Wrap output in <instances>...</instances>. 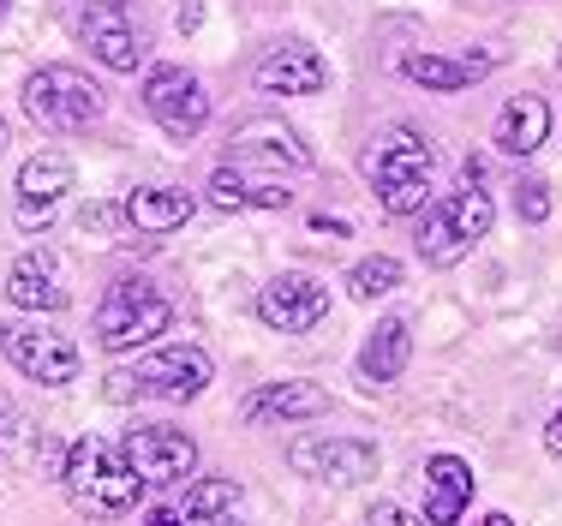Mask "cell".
Returning <instances> with one entry per match:
<instances>
[{
  "mask_svg": "<svg viewBox=\"0 0 562 526\" xmlns=\"http://www.w3.org/2000/svg\"><path fill=\"white\" fill-rule=\"evenodd\" d=\"M60 484H66V496H72V508L90 521H120V515H132L138 496H144V479L132 473L126 455L109 449L102 437H78L72 449H66Z\"/></svg>",
  "mask_w": 562,
  "mask_h": 526,
  "instance_id": "obj_1",
  "label": "cell"
},
{
  "mask_svg": "<svg viewBox=\"0 0 562 526\" xmlns=\"http://www.w3.org/2000/svg\"><path fill=\"white\" fill-rule=\"evenodd\" d=\"M431 138H419L413 126H390L366 156V174L378 186V204L390 215H419L431 204Z\"/></svg>",
  "mask_w": 562,
  "mask_h": 526,
  "instance_id": "obj_2",
  "label": "cell"
},
{
  "mask_svg": "<svg viewBox=\"0 0 562 526\" xmlns=\"http://www.w3.org/2000/svg\"><path fill=\"white\" fill-rule=\"evenodd\" d=\"M168 323H173V305L150 288V281L120 276L97 305V342L109 347V354H132V347L168 335Z\"/></svg>",
  "mask_w": 562,
  "mask_h": 526,
  "instance_id": "obj_3",
  "label": "cell"
},
{
  "mask_svg": "<svg viewBox=\"0 0 562 526\" xmlns=\"http://www.w3.org/2000/svg\"><path fill=\"white\" fill-rule=\"evenodd\" d=\"M24 114L43 132H85L102 114V90L78 66H43L24 78Z\"/></svg>",
  "mask_w": 562,
  "mask_h": 526,
  "instance_id": "obj_4",
  "label": "cell"
},
{
  "mask_svg": "<svg viewBox=\"0 0 562 526\" xmlns=\"http://www.w3.org/2000/svg\"><path fill=\"white\" fill-rule=\"evenodd\" d=\"M210 377H216V366H210L204 347H162V354L138 359L132 371H114L109 377V395L126 401V395H162V401H192L210 389Z\"/></svg>",
  "mask_w": 562,
  "mask_h": 526,
  "instance_id": "obj_5",
  "label": "cell"
},
{
  "mask_svg": "<svg viewBox=\"0 0 562 526\" xmlns=\"http://www.w3.org/2000/svg\"><path fill=\"white\" fill-rule=\"evenodd\" d=\"M144 114H150L168 138H180V144L198 138V132L210 126L204 78L186 72V66H150V78H144Z\"/></svg>",
  "mask_w": 562,
  "mask_h": 526,
  "instance_id": "obj_6",
  "label": "cell"
},
{
  "mask_svg": "<svg viewBox=\"0 0 562 526\" xmlns=\"http://www.w3.org/2000/svg\"><path fill=\"white\" fill-rule=\"evenodd\" d=\"M288 467L300 479H324V484H366V479H378V449L359 443V437L312 430V437L288 443Z\"/></svg>",
  "mask_w": 562,
  "mask_h": 526,
  "instance_id": "obj_7",
  "label": "cell"
},
{
  "mask_svg": "<svg viewBox=\"0 0 562 526\" xmlns=\"http://www.w3.org/2000/svg\"><path fill=\"white\" fill-rule=\"evenodd\" d=\"M78 36H85V48L97 54L109 72H138L144 54H150V36H144V24L132 19L120 0H90V7L78 12Z\"/></svg>",
  "mask_w": 562,
  "mask_h": 526,
  "instance_id": "obj_8",
  "label": "cell"
},
{
  "mask_svg": "<svg viewBox=\"0 0 562 526\" xmlns=\"http://www.w3.org/2000/svg\"><path fill=\"white\" fill-rule=\"evenodd\" d=\"M120 455H126V467L144 484H186L198 467V443L173 425H132Z\"/></svg>",
  "mask_w": 562,
  "mask_h": 526,
  "instance_id": "obj_9",
  "label": "cell"
},
{
  "mask_svg": "<svg viewBox=\"0 0 562 526\" xmlns=\"http://www.w3.org/2000/svg\"><path fill=\"white\" fill-rule=\"evenodd\" d=\"M312 150H305V138L288 126V120H246V126L227 138V168H288V174H305L312 168Z\"/></svg>",
  "mask_w": 562,
  "mask_h": 526,
  "instance_id": "obj_10",
  "label": "cell"
},
{
  "mask_svg": "<svg viewBox=\"0 0 562 526\" xmlns=\"http://www.w3.org/2000/svg\"><path fill=\"white\" fill-rule=\"evenodd\" d=\"M0 347L31 383H72L78 377V347L66 342L60 329H43V323H7L0 329Z\"/></svg>",
  "mask_w": 562,
  "mask_h": 526,
  "instance_id": "obj_11",
  "label": "cell"
},
{
  "mask_svg": "<svg viewBox=\"0 0 562 526\" xmlns=\"http://www.w3.org/2000/svg\"><path fill=\"white\" fill-rule=\"evenodd\" d=\"M258 317L281 335H305V329H317V323L329 317V288L317 276L288 269V276H276L270 288L258 293Z\"/></svg>",
  "mask_w": 562,
  "mask_h": 526,
  "instance_id": "obj_12",
  "label": "cell"
},
{
  "mask_svg": "<svg viewBox=\"0 0 562 526\" xmlns=\"http://www.w3.org/2000/svg\"><path fill=\"white\" fill-rule=\"evenodd\" d=\"M251 78H258L263 97H317V90L329 85V66L312 43H281V48L263 54Z\"/></svg>",
  "mask_w": 562,
  "mask_h": 526,
  "instance_id": "obj_13",
  "label": "cell"
},
{
  "mask_svg": "<svg viewBox=\"0 0 562 526\" xmlns=\"http://www.w3.org/2000/svg\"><path fill=\"white\" fill-rule=\"evenodd\" d=\"M7 300L19 305V312H66L72 305V293H66V281H60V264L48 258V251H24L19 264H12V276H7Z\"/></svg>",
  "mask_w": 562,
  "mask_h": 526,
  "instance_id": "obj_14",
  "label": "cell"
},
{
  "mask_svg": "<svg viewBox=\"0 0 562 526\" xmlns=\"http://www.w3.org/2000/svg\"><path fill=\"white\" fill-rule=\"evenodd\" d=\"M473 503V467L461 455H431L425 461V521L431 526H454Z\"/></svg>",
  "mask_w": 562,
  "mask_h": 526,
  "instance_id": "obj_15",
  "label": "cell"
},
{
  "mask_svg": "<svg viewBox=\"0 0 562 526\" xmlns=\"http://www.w3.org/2000/svg\"><path fill=\"white\" fill-rule=\"evenodd\" d=\"M329 413V395L317 383H263L246 395L239 419L246 425H276V419H324Z\"/></svg>",
  "mask_w": 562,
  "mask_h": 526,
  "instance_id": "obj_16",
  "label": "cell"
},
{
  "mask_svg": "<svg viewBox=\"0 0 562 526\" xmlns=\"http://www.w3.org/2000/svg\"><path fill=\"white\" fill-rule=\"evenodd\" d=\"M192 210H198V198L180 192V186H138V192H126V204H120V215H126L138 234H173V227H186Z\"/></svg>",
  "mask_w": 562,
  "mask_h": 526,
  "instance_id": "obj_17",
  "label": "cell"
},
{
  "mask_svg": "<svg viewBox=\"0 0 562 526\" xmlns=\"http://www.w3.org/2000/svg\"><path fill=\"white\" fill-rule=\"evenodd\" d=\"M407 359H413V329L401 317H383L378 329L366 335V347H359V377H366L371 389H383L407 371Z\"/></svg>",
  "mask_w": 562,
  "mask_h": 526,
  "instance_id": "obj_18",
  "label": "cell"
},
{
  "mask_svg": "<svg viewBox=\"0 0 562 526\" xmlns=\"http://www.w3.org/2000/svg\"><path fill=\"white\" fill-rule=\"evenodd\" d=\"M551 138V102L544 97H508L497 114V150L508 156H532Z\"/></svg>",
  "mask_w": 562,
  "mask_h": 526,
  "instance_id": "obj_19",
  "label": "cell"
},
{
  "mask_svg": "<svg viewBox=\"0 0 562 526\" xmlns=\"http://www.w3.org/2000/svg\"><path fill=\"white\" fill-rule=\"evenodd\" d=\"M204 192H210V204H216V210H288V204H293L288 186H276V180H246V174L227 168V161L210 174Z\"/></svg>",
  "mask_w": 562,
  "mask_h": 526,
  "instance_id": "obj_20",
  "label": "cell"
},
{
  "mask_svg": "<svg viewBox=\"0 0 562 526\" xmlns=\"http://www.w3.org/2000/svg\"><path fill=\"white\" fill-rule=\"evenodd\" d=\"M491 54H467V60H449V54H407L401 60V72L413 78V85H425V90H467V85H479V78L491 72Z\"/></svg>",
  "mask_w": 562,
  "mask_h": 526,
  "instance_id": "obj_21",
  "label": "cell"
},
{
  "mask_svg": "<svg viewBox=\"0 0 562 526\" xmlns=\"http://www.w3.org/2000/svg\"><path fill=\"white\" fill-rule=\"evenodd\" d=\"M72 180H78L72 156L36 150V156L19 168V204H60V198L72 192Z\"/></svg>",
  "mask_w": 562,
  "mask_h": 526,
  "instance_id": "obj_22",
  "label": "cell"
},
{
  "mask_svg": "<svg viewBox=\"0 0 562 526\" xmlns=\"http://www.w3.org/2000/svg\"><path fill=\"white\" fill-rule=\"evenodd\" d=\"M467 251H473V246L461 239V227H454L449 204H425V210H419V258L431 264V269H454Z\"/></svg>",
  "mask_w": 562,
  "mask_h": 526,
  "instance_id": "obj_23",
  "label": "cell"
},
{
  "mask_svg": "<svg viewBox=\"0 0 562 526\" xmlns=\"http://www.w3.org/2000/svg\"><path fill=\"white\" fill-rule=\"evenodd\" d=\"M239 479H198L186 484V515H234L239 508Z\"/></svg>",
  "mask_w": 562,
  "mask_h": 526,
  "instance_id": "obj_24",
  "label": "cell"
},
{
  "mask_svg": "<svg viewBox=\"0 0 562 526\" xmlns=\"http://www.w3.org/2000/svg\"><path fill=\"white\" fill-rule=\"evenodd\" d=\"M347 288H353V300H383V293H395L401 288V264L395 258H366V264H353V276H347Z\"/></svg>",
  "mask_w": 562,
  "mask_h": 526,
  "instance_id": "obj_25",
  "label": "cell"
},
{
  "mask_svg": "<svg viewBox=\"0 0 562 526\" xmlns=\"http://www.w3.org/2000/svg\"><path fill=\"white\" fill-rule=\"evenodd\" d=\"M515 215L539 227L544 215H551V186H544V180H520V186H515Z\"/></svg>",
  "mask_w": 562,
  "mask_h": 526,
  "instance_id": "obj_26",
  "label": "cell"
},
{
  "mask_svg": "<svg viewBox=\"0 0 562 526\" xmlns=\"http://www.w3.org/2000/svg\"><path fill=\"white\" fill-rule=\"evenodd\" d=\"M48 222H55V204H19V227H24V234H48Z\"/></svg>",
  "mask_w": 562,
  "mask_h": 526,
  "instance_id": "obj_27",
  "label": "cell"
},
{
  "mask_svg": "<svg viewBox=\"0 0 562 526\" xmlns=\"http://www.w3.org/2000/svg\"><path fill=\"white\" fill-rule=\"evenodd\" d=\"M24 430V413H19V401L7 395V389H0V443H12Z\"/></svg>",
  "mask_w": 562,
  "mask_h": 526,
  "instance_id": "obj_28",
  "label": "cell"
},
{
  "mask_svg": "<svg viewBox=\"0 0 562 526\" xmlns=\"http://www.w3.org/2000/svg\"><path fill=\"white\" fill-rule=\"evenodd\" d=\"M173 24H180V36H192L198 24H204V7H198V0H180V12H173Z\"/></svg>",
  "mask_w": 562,
  "mask_h": 526,
  "instance_id": "obj_29",
  "label": "cell"
},
{
  "mask_svg": "<svg viewBox=\"0 0 562 526\" xmlns=\"http://www.w3.org/2000/svg\"><path fill=\"white\" fill-rule=\"evenodd\" d=\"M85 227H97V234H109V227H114V210H109V204H90V210H85Z\"/></svg>",
  "mask_w": 562,
  "mask_h": 526,
  "instance_id": "obj_30",
  "label": "cell"
},
{
  "mask_svg": "<svg viewBox=\"0 0 562 526\" xmlns=\"http://www.w3.org/2000/svg\"><path fill=\"white\" fill-rule=\"evenodd\" d=\"M186 526H246V521H239V508H234V515H186Z\"/></svg>",
  "mask_w": 562,
  "mask_h": 526,
  "instance_id": "obj_31",
  "label": "cell"
},
{
  "mask_svg": "<svg viewBox=\"0 0 562 526\" xmlns=\"http://www.w3.org/2000/svg\"><path fill=\"white\" fill-rule=\"evenodd\" d=\"M144 526H186V515H180V508H150V521H144Z\"/></svg>",
  "mask_w": 562,
  "mask_h": 526,
  "instance_id": "obj_32",
  "label": "cell"
},
{
  "mask_svg": "<svg viewBox=\"0 0 562 526\" xmlns=\"http://www.w3.org/2000/svg\"><path fill=\"white\" fill-rule=\"evenodd\" d=\"M544 449H551V455H562V407H557V419L544 425Z\"/></svg>",
  "mask_w": 562,
  "mask_h": 526,
  "instance_id": "obj_33",
  "label": "cell"
},
{
  "mask_svg": "<svg viewBox=\"0 0 562 526\" xmlns=\"http://www.w3.org/2000/svg\"><path fill=\"white\" fill-rule=\"evenodd\" d=\"M371 521H378V526H413V521L401 515V508H390V503H383V508H378V515H371Z\"/></svg>",
  "mask_w": 562,
  "mask_h": 526,
  "instance_id": "obj_34",
  "label": "cell"
},
{
  "mask_svg": "<svg viewBox=\"0 0 562 526\" xmlns=\"http://www.w3.org/2000/svg\"><path fill=\"white\" fill-rule=\"evenodd\" d=\"M312 227H317V234H329V239H347V222H329V215H317Z\"/></svg>",
  "mask_w": 562,
  "mask_h": 526,
  "instance_id": "obj_35",
  "label": "cell"
},
{
  "mask_svg": "<svg viewBox=\"0 0 562 526\" xmlns=\"http://www.w3.org/2000/svg\"><path fill=\"white\" fill-rule=\"evenodd\" d=\"M479 526H515V521H508V515H485V521H479Z\"/></svg>",
  "mask_w": 562,
  "mask_h": 526,
  "instance_id": "obj_36",
  "label": "cell"
},
{
  "mask_svg": "<svg viewBox=\"0 0 562 526\" xmlns=\"http://www.w3.org/2000/svg\"><path fill=\"white\" fill-rule=\"evenodd\" d=\"M7 144H12V138H7V120H0V156H7Z\"/></svg>",
  "mask_w": 562,
  "mask_h": 526,
  "instance_id": "obj_37",
  "label": "cell"
},
{
  "mask_svg": "<svg viewBox=\"0 0 562 526\" xmlns=\"http://www.w3.org/2000/svg\"><path fill=\"white\" fill-rule=\"evenodd\" d=\"M7 7H12V0H0V12H7Z\"/></svg>",
  "mask_w": 562,
  "mask_h": 526,
  "instance_id": "obj_38",
  "label": "cell"
},
{
  "mask_svg": "<svg viewBox=\"0 0 562 526\" xmlns=\"http://www.w3.org/2000/svg\"><path fill=\"white\" fill-rule=\"evenodd\" d=\"M557 66H562V54H557Z\"/></svg>",
  "mask_w": 562,
  "mask_h": 526,
  "instance_id": "obj_39",
  "label": "cell"
}]
</instances>
